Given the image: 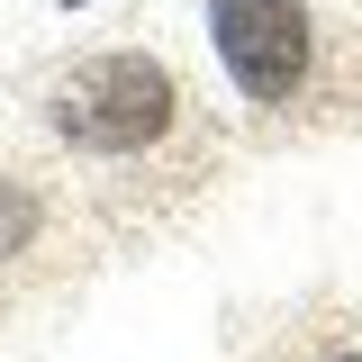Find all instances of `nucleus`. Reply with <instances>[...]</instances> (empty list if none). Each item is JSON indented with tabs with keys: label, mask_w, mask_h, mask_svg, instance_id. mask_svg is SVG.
Segmentation results:
<instances>
[{
	"label": "nucleus",
	"mask_w": 362,
	"mask_h": 362,
	"mask_svg": "<svg viewBox=\"0 0 362 362\" xmlns=\"http://www.w3.org/2000/svg\"><path fill=\"white\" fill-rule=\"evenodd\" d=\"M45 127L64 136L73 154L127 163V154H154V145L181 127V82H173L163 54L109 45V54H82L64 82L45 90Z\"/></svg>",
	"instance_id": "nucleus-1"
},
{
	"label": "nucleus",
	"mask_w": 362,
	"mask_h": 362,
	"mask_svg": "<svg viewBox=\"0 0 362 362\" xmlns=\"http://www.w3.org/2000/svg\"><path fill=\"white\" fill-rule=\"evenodd\" d=\"M209 37H218L226 82L254 109H290L317 73V18L308 0H209Z\"/></svg>",
	"instance_id": "nucleus-2"
},
{
	"label": "nucleus",
	"mask_w": 362,
	"mask_h": 362,
	"mask_svg": "<svg viewBox=\"0 0 362 362\" xmlns=\"http://www.w3.org/2000/svg\"><path fill=\"white\" fill-rule=\"evenodd\" d=\"M28 235H37V199H28V190H9V199H0V254H18Z\"/></svg>",
	"instance_id": "nucleus-3"
},
{
	"label": "nucleus",
	"mask_w": 362,
	"mask_h": 362,
	"mask_svg": "<svg viewBox=\"0 0 362 362\" xmlns=\"http://www.w3.org/2000/svg\"><path fill=\"white\" fill-rule=\"evenodd\" d=\"M335 362H362V354H335Z\"/></svg>",
	"instance_id": "nucleus-4"
}]
</instances>
